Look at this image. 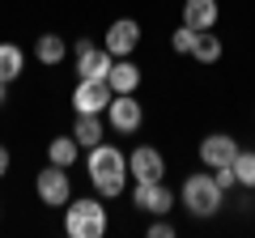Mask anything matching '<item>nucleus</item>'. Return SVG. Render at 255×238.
I'll use <instances>...</instances> for the list:
<instances>
[{
	"label": "nucleus",
	"instance_id": "nucleus-1",
	"mask_svg": "<svg viewBox=\"0 0 255 238\" xmlns=\"http://www.w3.org/2000/svg\"><path fill=\"white\" fill-rule=\"evenodd\" d=\"M85 170H90V183H94V192H98L102 200H111V196H119L128 187V157L119 153L115 145H107V140H98V145L90 149Z\"/></svg>",
	"mask_w": 255,
	"mask_h": 238
},
{
	"label": "nucleus",
	"instance_id": "nucleus-2",
	"mask_svg": "<svg viewBox=\"0 0 255 238\" xmlns=\"http://www.w3.org/2000/svg\"><path fill=\"white\" fill-rule=\"evenodd\" d=\"M64 234L68 238H102L107 234V209L98 200H68L64 204Z\"/></svg>",
	"mask_w": 255,
	"mask_h": 238
},
{
	"label": "nucleus",
	"instance_id": "nucleus-3",
	"mask_svg": "<svg viewBox=\"0 0 255 238\" xmlns=\"http://www.w3.org/2000/svg\"><path fill=\"white\" fill-rule=\"evenodd\" d=\"M221 187L213 174H191L187 183H183V204H187L191 217H213V213L221 209Z\"/></svg>",
	"mask_w": 255,
	"mask_h": 238
},
{
	"label": "nucleus",
	"instance_id": "nucleus-4",
	"mask_svg": "<svg viewBox=\"0 0 255 238\" xmlns=\"http://www.w3.org/2000/svg\"><path fill=\"white\" fill-rule=\"evenodd\" d=\"M77 73H81V81H107L111 64H115V55L107 51V47H94L90 38H77Z\"/></svg>",
	"mask_w": 255,
	"mask_h": 238
},
{
	"label": "nucleus",
	"instance_id": "nucleus-5",
	"mask_svg": "<svg viewBox=\"0 0 255 238\" xmlns=\"http://www.w3.org/2000/svg\"><path fill=\"white\" fill-rule=\"evenodd\" d=\"M107 119L115 132H136L140 123H145V107L136 102V94H115L107 107Z\"/></svg>",
	"mask_w": 255,
	"mask_h": 238
},
{
	"label": "nucleus",
	"instance_id": "nucleus-6",
	"mask_svg": "<svg viewBox=\"0 0 255 238\" xmlns=\"http://www.w3.org/2000/svg\"><path fill=\"white\" fill-rule=\"evenodd\" d=\"M132 204H136L140 213H149V217H166V213L174 209V196H170V187H166L162 179H153V183H136Z\"/></svg>",
	"mask_w": 255,
	"mask_h": 238
},
{
	"label": "nucleus",
	"instance_id": "nucleus-7",
	"mask_svg": "<svg viewBox=\"0 0 255 238\" xmlns=\"http://www.w3.org/2000/svg\"><path fill=\"white\" fill-rule=\"evenodd\" d=\"M128 174H132L136 183H153V179H166V157H162V149H153V145L132 149V157H128Z\"/></svg>",
	"mask_w": 255,
	"mask_h": 238
},
{
	"label": "nucleus",
	"instance_id": "nucleus-8",
	"mask_svg": "<svg viewBox=\"0 0 255 238\" xmlns=\"http://www.w3.org/2000/svg\"><path fill=\"white\" fill-rule=\"evenodd\" d=\"M38 200L51 204V209H64V204L73 200V183H68L64 166H47V170L38 174Z\"/></svg>",
	"mask_w": 255,
	"mask_h": 238
},
{
	"label": "nucleus",
	"instance_id": "nucleus-9",
	"mask_svg": "<svg viewBox=\"0 0 255 238\" xmlns=\"http://www.w3.org/2000/svg\"><path fill=\"white\" fill-rule=\"evenodd\" d=\"M111 85L107 81H77V90H73V107H77V115H102V111L111 107Z\"/></svg>",
	"mask_w": 255,
	"mask_h": 238
},
{
	"label": "nucleus",
	"instance_id": "nucleus-10",
	"mask_svg": "<svg viewBox=\"0 0 255 238\" xmlns=\"http://www.w3.org/2000/svg\"><path fill=\"white\" fill-rule=\"evenodd\" d=\"M238 157V140L226 136V132H213V136L200 140V162L209 166V170H221V166H234Z\"/></svg>",
	"mask_w": 255,
	"mask_h": 238
},
{
	"label": "nucleus",
	"instance_id": "nucleus-11",
	"mask_svg": "<svg viewBox=\"0 0 255 238\" xmlns=\"http://www.w3.org/2000/svg\"><path fill=\"white\" fill-rule=\"evenodd\" d=\"M136 43H140V26L132 17H119V21H111V30H107V38H102V47H107L111 55H132L136 51Z\"/></svg>",
	"mask_w": 255,
	"mask_h": 238
},
{
	"label": "nucleus",
	"instance_id": "nucleus-12",
	"mask_svg": "<svg viewBox=\"0 0 255 238\" xmlns=\"http://www.w3.org/2000/svg\"><path fill=\"white\" fill-rule=\"evenodd\" d=\"M107 85H111V94H136V85H140V68L128 60V55H119L115 64H111V73H107Z\"/></svg>",
	"mask_w": 255,
	"mask_h": 238
},
{
	"label": "nucleus",
	"instance_id": "nucleus-13",
	"mask_svg": "<svg viewBox=\"0 0 255 238\" xmlns=\"http://www.w3.org/2000/svg\"><path fill=\"white\" fill-rule=\"evenodd\" d=\"M183 26L187 30H213L217 26V0H187L183 4Z\"/></svg>",
	"mask_w": 255,
	"mask_h": 238
},
{
	"label": "nucleus",
	"instance_id": "nucleus-14",
	"mask_svg": "<svg viewBox=\"0 0 255 238\" xmlns=\"http://www.w3.org/2000/svg\"><path fill=\"white\" fill-rule=\"evenodd\" d=\"M26 73V55L17 43H0V81H17Z\"/></svg>",
	"mask_w": 255,
	"mask_h": 238
},
{
	"label": "nucleus",
	"instance_id": "nucleus-15",
	"mask_svg": "<svg viewBox=\"0 0 255 238\" xmlns=\"http://www.w3.org/2000/svg\"><path fill=\"white\" fill-rule=\"evenodd\" d=\"M77 153H81L77 136H55L51 145H47V162H51V166H64V170L77 162Z\"/></svg>",
	"mask_w": 255,
	"mask_h": 238
},
{
	"label": "nucleus",
	"instance_id": "nucleus-16",
	"mask_svg": "<svg viewBox=\"0 0 255 238\" xmlns=\"http://www.w3.org/2000/svg\"><path fill=\"white\" fill-rule=\"evenodd\" d=\"M191 55L200 60V64H217L221 60V38L213 30H196V43H191Z\"/></svg>",
	"mask_w": 255,
	"mask_h": 238
},
{
	"label": "nucleus",
	"instance_id": "nucleus-17",
	"mask_svg": "<svg viewBox=\"0 0 255 238\" xmlns=\"http://www.w3.org/2000/svg\"><path fill=\"white\" fill-rule=\"evenodd\" d=\"M34 55H38V64H60L64 55H68V43H64L60 34H38Z\"/></svg>",
	"mask_w": 255,
	"mask_h": 238
},
{
	"label": "nucleus",
	"instance_id": "nucleus-18",
	"mask_svg": "<svg viewBox=\"0 0 255 238\" xmlns=\"http://www.w3.org/2000/svg\"><path fill=\"white\" fill-rule=\"evenodd\" d=\"M73 136H77V145H81V149H94V145L102 140V119H98V115H77Z\"/></svg>",
	"mask_w": 255,
	"mask_h": 238
},
{
	"label": "nucleus",
	"instance_id": "nucleus-19",
	"mask_svg": "<svg viewBox=\"0 0 255 238\" xmlns=\"http://www.w3.org/2000/svg\"><path fill=\"white\" fill-rule=\"evenodd\" d=\"M234 179H238V187H247V192H255V149H238V157H234Z\"/></svg>",
	"mask_w": 255,
	"mask_h": 238
},
{
	"label": "nucleus",
	"instance_id": "nucleus-20",
	"mask_svg": "<svg viewBox=\"0 0 255 238\" xmlns=\"http://www.w3.org/2000/svg\"><path fill=\"white\" fill-rule=\"evenodd\" d=\"M170 43H174V51H183V55H191V43H196V30H187V26H179L170 34Z\"/></svg>",
	"mask_w": 255,
	"mask_h": 238
},
{
	"label": "nucleus",
	"instance_id": "nucleus-21",
	"mask_svg": "<svg viewBox=\"0 0 255 238\" xmlns=\"http://www.w3.org/2000/svg\"><path fill=\"white\" fill-rule=\"evenodd\" d=\"M149 234H153V238H174V226H170L166 217H157L153 226H149Z\"/></svg>",
	"mask_w": 255,
	"mask_h": 238
},
{
	"label": "nucleus",
	"instance_id": "nucleus-22",
	"mask_svg": "<svg viewBox=\"0 0 255 238\" xmlns=\"http://www.w3.org/2000/svg\"><path fill=\"white\" fill-rule=\"evenodd\" d=\"M213 179H217V187H221V192H230V187L238 183V179H234V170H230V166H221V170L213 174Z\"/></svg>",
	"mask_w": 255,
	"mask_h": 238
},
{
	"label": "nucleus",
	"instance_id": "nucleus-23",
	"mask_svg": "<svg viewBox=\"0 0 255 238\" xmlns=\"http://www.w3.org/2000/svg\"><path fill=\"white\" fill-rule=\"evenodd\" d=\"M4 174H9V149L0 145V179H4Z\"/></svg>",
	"mask_w": 255,
	"mask_h": 238
},
{
	"label": "nucleus",
	"instance_id": "nucleus-24",
	"mask_svg": "<svg viewBox=\"0 0 255 238\" xmlns=\"http://www.w3.org/2000/svg\"><path fill=\"white\" fill-rule=\"evenodd\" d=\"M9 102V81H0V107Z\"/></svg>",
	"mask_w": 255,
	"mask_h": 238
}]
</instances>
